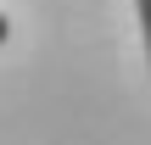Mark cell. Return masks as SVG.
<instances>
[{"label":"cell","instance_id":"cell-2","mask_svg":"<svg viewBox=\"0 0 151 145\" xmlns=\"http://www.w3.org/2000/svg\"><path fill=\"white\" fill-rule=\"evenodd\" d=\"M6 39H11V22H6V17H0V45H6Z\"/></svg>","mask_w":151,"mask_h":145},{"label":"cell","instance_id":"cell-1","mask_svg":"<svg viewBox=\"0 0 151 145\" xmlns=\"http://www.w3.org/2000/svg\"><path fill=\"white\" fill-rule=\"evenodd\" d=\"M134 11H140V34H146V61H151V0H134Z\"/></svg>","mask_w":151,"mask_h":145}]
</instances>
